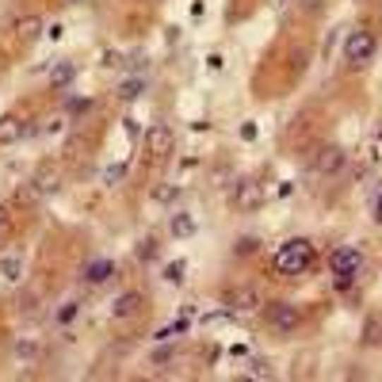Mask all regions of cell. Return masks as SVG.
Masks as SVG:
<instances>
[{"instance_id": "obj_7", "label": "cell", "mask_w": 382, "mask_h": 382, "mask_svg": "<svg viewBox=\"0 0 382 382\" xmlns=\"http://www.w3.org/2000/svg\"><path fill=\"white\" fill-rule=\"evenodd\" d=\"M35 191L39 195H50V191H58V184H61V165H54V161H46L35 169Z\"/></svg>"}, {"instance_id": "obj_1", "label": "cell", "mask_w": 382, "mask_h": 382, "mask_svg": "<svg viewBox=\"0 0 382 382\" xmlns=\"http://www.w3.org/2000/svg\"><path fill=\"white\" fill-rule=\"evenodd\" d=\"M318 260V249H314L310 237H291L275 249V272L279 275H306Z\"/></svg>"}, {"instance_id": "obj_12", "label": "cell", "mask_w": 382, "mask_h": 382, "mask_svg": "<svg viewBox=\"0 0 382 382\" xmlns=\"http://www.w3.org/2000/svg\"><path fill=\"white\" fill-rule=\"evenodd\" d=\"M111 275H115V264H111L107 256H96V260L85 268V279H88V283H107Z\"/></svg>"}, {"instance_id": "obj_27", "label": "cell", "mask_w": 382, "mask_h": 382, "mask_svg": "<svg viewBox=\"0 0 382 382\" xmlns=\"http://www.w3.org/2000/svg\"><path fill=\"white\" fill-rule=\"evenodd\" d=\"M100 65H104V69H111V65H119V54H115V50H104V54H100Z\"/></svg>"}, {"instance_id": "obj_29", "label": "cell", "mask_w": 382, "mask_h": 382, "mask_svg": "<svg viewBox=\"0 0 382 382\" xmlns=\"http://www.w3.org/2000/svg\"><path fill=\"white\" fill-rule=\"evenodd\" d=\"M375 222H378V226H382V188L375 191Z\"/></svg>"}, {"instance_id": "obj_5", "label": "cell", "mask_w": 382, "mask_h": 382, "mask_svg": "<svg viewBox=\"0 0 382 382\" xmlns=\"http://www.w3.org/2000/svg\"><path fill=\"white\" fill-rule=\"evenodd\" d=\"M264 318H268V325H272L275 333H291V329L302 325V314H298V306H291V302H268Z\"/></svg>"}, {"instance_id": "obj_3", "label": "cell", "mask_w": 382, "mask_h": 382, "mask_svg": "<svg viewBox=\"0 0 382 382\" xmlns=\"http://www.w3.org/2000/svg\"><path fill=\"white\" fill-rule=\"evenodd\" d=\"M378 54V42L371 31H352L348 39H344V58H348V65H356V69H363V65H371Z\"/></svg>"}, {"instance_id": "obj_26", "label": "cell", "mask_w": 382, "mask_h": 382, "mask_svg": "<svg viewBox=\"0 0 382 382\" xmlns=\"http://www.w3.org/2000/svg\"><path fill=\"white\" fill-rule=\"evenodd\" d=\"M249 367H253V375H256V378H268V375H272L264 359H253V363H249Z\"/></svg>"}, {"instance_id": "obj_24", "label": "cell", "mask_w": 382, "mask_h": 382, "mask_svg": "<svg viewBox=\"0 0 382 382\" xmlns=\"http://www.w3.org/2000/svg\"><path fill=\"white\" fill-rule=\"evenodd\" d=\"M123 134L134 142V138H142V126H138V119H123Z\"/></svg>"}, {"instance_id": "obj_6", "label": "cell", "mask_w": 382, "mask_h": 382, "mask_svg": "<svg viewBox=\"0 0 382 382\" xmlns=\"http://www.w3.org/2000/svg\"><path fill=\"white\" fill-rule=\"evenodd\" d=\"M264 199H268V191H264V184H260V180L234 184V207L237 210H260V207H264Z\"/></svg>"}, {"instance_id": "obj_21", "label": "cell", "mask_w": 382, "mask_h": 382, "mask_svg": "<svg viewBox=\"0 0 382 382\" xmlns=\"http://www.w3.org/2000/svg\"><path fill=\"white\" fill-rule=\"evenodd\" d=\"M77 314H80V306H77V302H61V310H58V325H73V321H77Z\"/></svg>"}, {"instance_id": "obj_2", "label": "cell", "mask_w": 382, "mask_h": 382, "mask_svg": "<svg viewBox=\"0 0 382 382\" xmlns=\"http://www.w3.org/2000/svg\"><path fill=\"white\" fill-rule=\"evenodd\" d=\"M359 268H363L359 249L340 245V249H333V253H329V272H333V283H337V291H348V287L356 283Z\"/></svg>"}, {"instance_id": "obj_8", "label": "cell", "mask_w": 382, "mask_h": 382, "mask_svg": "<svg viewBox=\"0 0 382 382\" xmlns=\"http://www.w3.org/2000/svg\"><path fill=\"white\" fill-rule=\"evenodd\" d=\"M344 165H348V153H344L340 145H325L321 153H318V172H321V176H333V172H340Z\"/></svg>"}, {"instance_id": "obj_4", "label": "cell", "mask_w": 382, "mask_h": 382, "mask_svg": "<svg viewBox=\"0 0 382 382\" xmlns=\"http://www.w3.org/2000/svg\"><path fill=\"white\" fill-rule=\"evenodd\" d=\"M169 149H172V126L169 123H153L145 130V138H142V153L149 157V161H161Z\"/></svg>"}, {"instance_id": "obj_16", "label": "cell", "mask_w": 382, "mask_h": 382, "mask_svg": "<svg viewBox=\"0 0 382 382\" xmlns=\"http://www.w3.org/2000/svg\"><path fill=\"white\" fill-rule=\"evenodd\" d=\"M12 352H16L20 359H39V356H42V344H39V337H20Z\"/></svg>"}, {"instance_id": "obj_32", "label": "cell", "mask_w": 382, "mask_h": 382, "mask_svg": "<svg viewBox=\"0 0 382 382\" xmlns=\"http://www.w3.org/2000/svg\"><path fill=\"white\" fill-rule=\"evenodd\" d=\"M321 4V0H306V8H318Z\"/></svg>"}, {"instance_id": "obj_20", "label": "cell", "mask_w": 382, "mask_h": 382, "mask_svg": "<svg viewBox=\"0 0 382 382\" xmlns=\"http://www.w3.org/2000/svg\"><path fill=\"white\" fill-rule=\"evenodd\" d=\"M256 249H260V241H256V237H237L234 253H237V256H256Z\"/></svg>"}, {"instance_id": "obj_15", "label": "cell", "mask_w": 382, "mask_h": 382, "mask_svg": "<svg viewBox=\"0 0 382 382\" xmlns=\"http://www.w3.org/2000/svg\"><path fill=\"white\" fill-rule=\"evenodd\" d=\"M172 237H180V241H188V237H195V229H199V226H195V218H191V214H172Z\"/></svg>"}, {"instance_id": "obj_17", "label": "cell", "mask_w": 382, "mask_h": 382, "mask_svg": "<svg viewBox=\"0 0 382 382\" xmlns=\"http://www.w3.org/2000/svg\"><path fill=\"white\" fill-rule=\"evenodd\" d=\"M126 180V165L123 161H115V165H107L104 172H100V184H104V188H119V184Z\"/></svg>"}, {"instance_id": "obj_22", "label": "cell", "mask_w": 382, "mask_h": 382, "mask_svg": "<svg viewBox=\"0 0 382 382\" xmlns=\"http://www.w3.org/2000/svg\"><path fill=\"white\" fill-rule=\"evenodd\" d=\"M184 268H188L184 260H172V264L165 268V283H180V279H184Z\"/></svg>"}, {"instance_id": "obj_28", "label": "cell", "mask_w": 382, "mask_h": 382, "mask_svg": "<svg viewBox=\"0 0 382 382\" xmlns=\"http://www.w3.org/2000/svg\"><path fill=\"white\" fill-rule=\"evenodd\" d=\"M153 245H157L153 237H149V241H142V253H138V256H142V260H153Z\"/></svg>"}, {"instance_id": "obj_31", "label": "cell", "mask_w": 382, "mask_h": 382, "mask_svg": "<svg viewBox=\"0 0 382 382\" xmlns=\"http://www.w3.org/2000/svg\"><path fill=\"white\" fill-rule=\"evenodd\" d=\"M4 229H8V210L0 207V237H4Z\"/></svg>"}, {"instance_id": "obj_30", "label": "cell", "mask_w": 382, "mask_h": 382, "mask_svg": "<svg viewBox=\"0 0 382 382\" xmlns=\"http://www.w3.org/2000/svg\"><path fill=\"white\" fill-rule=\"evenodd\" d=\"M169 359H172L169 348H165V352H153V363H157V367H161V363H169Z\"/></svg>"}, {"instance_id": "obj_23", "label": "cell", "mask_w": 382, "mask_h": 382, "mask_svg": "<svg viewBox=\"0 0 382 382\" xmlns=\"http://www.w3.org/2000/svg\"><path fill=\"white\" fill-rule=\"evenodd\" d=\"M176 195H180V188H172V184H165V188H153V199H157V203H172Z\"/></svg>"}, {"instance_id": "obj_11", "label": "cell", "mask_w": 382, "mask_h": 382, "mask_svg": "<svg viewBox=\"0 0 382 382\" xmlns=\"http://www.w3.org/2000/svg\"><path fill=\"white\" fill-rule=\"evenodd\" d=\"M50 88H65V85H73V80H77V65L73 61H54L50 65Z\"/></svg>"}, {"instance_id": "obj_25", "label": "cell", "mask_w": 382, "mask_h": 382, "mask_svg": "<svg viewBox=\"0 0 382 382\" xmlns=\"http://www.w3.org/2000/svg\"><path fill=\"white\" fill-rule=\"evenodd\" d=\"M378 333H382V325L378 321H367V329H363V344H375Z\"/></svg>"}, {"instance_id": "obj_9", "label": "cell", "mask_w": 382, "mask_h": 382, "mask_svg": "<svg viewBox=\"0 0 382 382\" xmlns=\"http://www.w3.org/2000/svg\"><path fill=\"white\" fill-rule=\"evenodd\" d=\"M226 306H229V310H237V314L260 310V294L253 291V287H234V291L226 294Z\"/></svg>"}, {"instance_id": "obj_18", "label": "cell", "mask_w": 382, "mask_h": 382, "mask_svg": "<svg viewBox=\"0 0 382 382\" xmlns=\"http://www.w3.org/2000/svg\"><path fill=\"white\" fill-rule=\"evenodd\" d=\"M142 92H145V80H142V77H126L123 85H119V92H115V96H119V100H126V104H130V100H138Z\"/></svg>"}, {"instance_id": "obj_19", "label": "cell", "mask_w": 382, "mask_h": 382, "mask_svg": "<svg viewBox=\"0 0 382 382\" xmlns=\"http://www.w3.org/2000/svg\"><path fill=\"white\" fill-rule=\"evenodd\" d=\"M0 275H4V279H20L23 275V260L20 256H4V260H0Z\"/></svg>"}, {"instance_id": "obj_10", "label": "cell", "mask_w": 382, "mask_h": 382, "mask_svg": "<svg viewBox=\"0 0 382 382\" xmlns=\"http://www.w3.org/2000/svg\"><path fill=\"white\" fill-rule=\"evenodd\" d=\"M27 134V123L20 115H0V145H12Z\"/></svg>"}, {"instance_id": "obj_13", "label": "cell", "mask_w": 382, "mask_h": 382, "mask_svg": "<svg viewBox=\"0 0 382 382\" xmlns=\"http://www.w3.org/2000/svg\"><path fill=\"white\" fill-rule=\"evenodd\" d=\"M138 310H142V294H138V291L119 294L115 306H111V314H115V318H130V314H138Z\"/></svg>"}, {"instance_id": "obj_14", "label": "cell", "mask_w": 382, "mask_h": 382, "mask_svg": "<svg viewBox=\"0 0 382 382\" xmlns=\"http://www.w3.org/2000/svg\"><path fill=\"white\" fill-rule=\"evenodd\" d=\"M16 35H20L23 42L39 39V35H42V20H39V16H20V20H16Z\"/></svg>"}]
</instances>
